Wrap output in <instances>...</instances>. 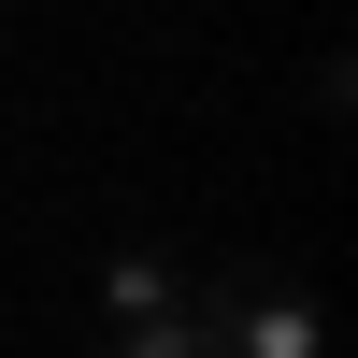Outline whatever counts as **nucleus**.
I'll return each instance as SVG.
<instances>
[{"instance_id":"f257e3e1","label":"nucleus","mask_w":358,"mask_h":358,"mask_svg":"<svg viewBox=\"0 0 358 358\" xmlns=\"http://www.w3.org/2000/svg\"><path fill=\"white\" fill-rule=\"evenodd\" d=\"M201 330H215V358H330V330H315V287H287V273H215Z\"/></svg>"},{"instance_id":"f03ea898","label":"nucleus","mask_w":358,"mask_h":358,"mask_svg":"<svg viewBox=\"0 0 358 358\" xmlns=\"http://www.w3.org/2000/svg\"><path fill=\"white\" fill-rule=\"evenodd\" d=\"M158 315H187V273H172L158 244H115V273H101V330H158Z\"/></svg>"},{"instance_id":"7ed1b4c3","label":"nucleus","mask_w":358,"mask_h":358,"mask_svg":"<svg viewBox=\"0 0 358 358\" xmlns=\"http://www.w3.org/2000/svg\"><path fill=\"white\" fill-rule=\"evenodd\" d=\"M101 358H215V330H201V301H187V315H158V330H101Z\"/></svg>"}]
</instances>
